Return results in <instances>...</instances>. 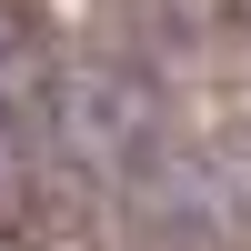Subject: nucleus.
Listing matches in <instances>:
<instances>
[{
	"label": "nucleus",
	"mask_w": 251,
	"mask_h": 251,
	"mask_svg": "<svg viewBox=\"0 0 251 251\" xmlns=\"http://www.w3.org/2000/svg\"><path fill=\"white\" fill-rule=\"evenodd\" d=\"M30 161H40V60L20 0H0V201L30 191Z\"/></svg>",
	"instance_id": "nucleus-1"
}]
</instances>
